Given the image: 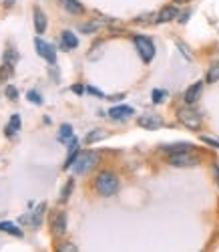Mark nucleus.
<instances>
[{
	"instance_id": "nucleus-1",
	"label": "nucleus",
	"mask_w": 219,
	"mask_h": 252,
	"mask_svg": "<svg viewBox=\"0 0 219 252\" xmlns=\"http://www.w3.org/2000/svg\"><path fill=\"white\" fill-rule=\"evenodd\" d=\"M95 190L103 198H111L119 192V178L113 172H101L95 178Z\"/></svg>"
},
{
	"instance_id": "nucleus-2",
	"label": "nucleus",
	"mask_w": 219,
	"mask_h": 252,
	"mask_svg": "<svg viewBox=\"0 0 219 252\" xmlns=\"http://www.w3.org/2000/svg\"><path fill=\"white\" fill-rule=\"evenodd\" d=\"M99 159H101V156L97 152H91V150L89 152H79V156H77V159L73 163V170H75L77 176L89 174L91 170H95V167H97Z\"/></svg>"
},
{
	"instance_id": "nucleus-3",
	"label": "nucleus",
	"mask_w": 219,
	"mask_h": 252,
	"mask_svg": "<svg viewBox=\"0 0 219 252\" xmlns=\"http://www.w3.org/2000/svg\"><path fill=\"white\" fill-rule=\"evenodd\" d=\"M177 119L181 121L183 127H187V129H191V131H199V129H201V125H203L201 115L197 113V111L191 107V105L179 107V111H177Z\"/></svg>"
},
{
	"instance_id": "nucleus-4",
	"label": "nucleus",
	"mask_w": 219,
	"mask_h": 252,
	"mask_svg": "<svg viewBox=\"0 0 219 252\" xmlns=\"http://www.w3.org/2000/svg\"><path fill=\"white\" fill-rule=\"evenodd\" d=\"M167 161L175 167H193L201 163V158L193 156L191 152H177V154H169Z\"/></svg>"
},
{
	"instance_id": "nucleus-5",
	"label": "nucleus",
	"mask_w": 219,
	"mask_h": 252,
	"mask_svg": "<svg viewBox=\"0 0 219 252\" xmlns=\"http://www.w3.org/2000/svg\"><path fill=\"white\" fill-rule=\"evenodd\" d=\"M133 43H135V49L139 53V57L145 61V63H151L153 57H155V45H153V40L147 38V36H133Z\"/></svg>"
},
{
	"instance_id": "nucleus-6",
	"label": "nucleus",
	"mask_w": 219,
	"mask_h": 252,
	"mask_svg": "<svg viewBox=\"0 0 219 252\" xmlns=\"http://www.w3.org/2000/svg\"><path fill=\"white\" fill-rule=\"evenodd\" d=\"M34 47H36V51H38V55L42 59L55 65V63H56V51H55V47L51 43H47V40H42L40 36H36L34 38Z\"/></svg>"
},
{
	"instance_id": "nucleus-7",
	"label": "nucleus",
	"mask_w": 219,
	"mask_h": 252,
	"mask_svg": "<svg viewBox=\"0 0 219 252\" xmlns=\"http://www.w3.org/2000/svg\"><path fill=\"white\" fill-rule=\"evenodd\" d=\"M51 230L55 236H64L67 234V214L64 212H55L51 218Z\"/></svg>"
},
{
	"instance_id": "nucleus-8",
	"label": "nucleus",
	"mask_w": 219,
	"mask_h": 252,
	"mask_svg": "<svg viewBox=\"0 0 219 252\" xmlns=\"http://www.w3.org/2000/svg\"><path fill=\"white\" fill-rule=\"evenodd\" d=\"M139 125L143 129H159L163 125V121L157 113H145V115L139 117Z\"/></svg>"
},
{
	"instance_id": "nucleus-9",
	"label": "nucleus",
	"mask_w": 219,
	"mask_h": 252,
	"mask_svg": "<svg viewBox=\"0 0 219 252\" xmlns=\"http://www.w3.org/2000/svg\"><path fill=\"white\" fill-rule=\"evenodd\" d=\"M201 89H203V83L201 81H197V83H193V85L185 91V95H183V101H185V105H193L197 99L201 97Z\"/></svg>"
},
{
	"instance_id": "nucleus-10",
	"label": "nucleus",
	"mask_w": 219,
	"mask_h": 252,
	"mask_svg": "<svg viewBox=\"0 0 219 252\" xmlns=\"http://www.w3.org/2000/svg\"><path fill=\"white\" fill-rule=\"evenodd\" d=\"M77 47H79L77 36H75L71 31H62V32H60V49H62V51H73V49H77Z\"/></svg>"
},
{
	"instance_id": "nucleus-11",
	"label": "nucleus",
	"mask_w": 219,
	"mask_h": 252,
	"mask_svg": "<svg viewBox=\"0 0 219 252\" xmlns=\"http://www.w3.org/2000/svg\"><path fill=\"white\" fill-rule=\"evenodd\" d=\"M133 113H135V109L129 107V105H115V107L109 111V115H111L113 119H117V121H123V119H127V117H131Z\"/></svg>"
},
{
	"instance_id": "nucleus-12",
	"label": "nucleus",
	"mask_w": 219,
	"mask_h": 252,
	"mask_svg": "<svg viewBox=\"0 0 219 252\" xmlns=\"http://www.w3.org/2000/svg\"><path fill=\"white\" fill-rule=\"evenodd\" d=\"M179 14V10L175 6H165L157 12V25H165V23H171V20H175Z\"/></svg>"
},
{
	"instance_id": "nucleus-13",
	"label": "nucleus",
	"mask_w": 219,
	"mask_h": 252,
	"mask_svg": "<svg viewBox=\"0 0 219 252\" xmlns=\"http://www.w3.org/2000/svg\"><path fill=\"white\" fill-rule=\"evenodd\" d=\"M45 212H47V204L42 202V204H38V206H36V210L32 212V216H30L28 224H30L32 228H38V226L42 224V216H45Z\"/></svg>"
},
{
	"instance_id": "nucleus-14",
	"label": "nucleus",
	"mask_w": 219,
	"mask_h": 252,
	"mask_svg": "<svg viewBox=\"0 0 219 252\" xmlns=\"http://www.w3.org/2000/svg\"><path fill=\"white\" fill-rule=\"evenodd\" d=\"M34 29H36L38 34H42L47 31V14L40 8H34Z\"/></svg>"
},
{
	"instance_id": "nucleus-15",
	"label": "nucleus",
	"mask_w": 219,
	"mask_h": 252,
	"mask_svg": "<svg viewBox=\"0 0 219 252\" xmlns=\"http://www.w3.org/2000/svg\"><path fill=\"white\" fill-rule=\"evenodd\" d=\"M58 2L62 4L64 10L71 12V14H82V10H84L79 0H58Z\"/></svg>"
},
{
	"instance_id": "nucleus-16",
	"label": "nucleus",
	"mask_w": 219,
	"mask_h": 252,
	"mask_svg": "<svg viewBox=\"0 0 219 252\" xmlns=\"http://www.w3.org/2000/svg\"><path fill=\"white\" fill-rule=\"evenodd\" d=\"M77 156H79V143H77V139H73V141L69 143V158H67V161H64V170L75 163Z\"/></svg>"
},
{
	"instance_id": "nucleus-17",
	"label": "nucleus",
	"mask_w": 219,
	"mask_h": 252,
	"mask_svg": "<svg viewBox=\"0 0 219 252\" xmlns=\"http://www.w3.org/2000/svg\"><path fill=\"white\" fill-rule=\"evenodd\" d=\"M75 137H73V127L71 125H60L58 129V141L60 143H71Z\"/></svg>"
},
{
	"instance_id": "nucleus-18",
	"label": "nucleus",
	"mask_w": 219,
	"mask_h": 252,
	"mask_svg": "<svg viewBox=\"0 0 219 252\" xmlns=\"http://www.w3.org/2000/svg\"><path fill=\"white\" fill-rule=\"evenodd\" d=\"M18 129H20V115H12L10 123L6 125V129H4V133H6V137H14V133Z\"/></svg>"
},
{
	"instance_id": "nucleus-19",
	"label": "nucleus",
	"mask_w": 219,
	"mask_h": 252,
	"mask_svg": "<svg viewBox=\"0 0 219 252\" xmlns=\"http://www.w3.org/2000/svg\"><path fill=\"white\" fill-rule=\"evenodd\" d=\"M0 230L6 234H12V236H18V238H23V230H20L18 226H14L12 222H0Z\"/></svg>"
},
{
	"instance_id": "nucleus-20",
	"label": "nucleus",
	"mask_w": 219,
	"mask_h": 252,
	"mask_svg": "<svg viewBox=\"0 0 219 252\" xmlns=\"http://www.w3.org/2000/svg\"><path fill=\"white\" fill-rule=\"evenodd\" d=\"M195 148L191 143H173V145H167L165 148V152H169V154H177V152H193Z\"/></svg>"
},
{
	"instance_id": "nucleus-21",
	"label": "nucleus",
	"mask_w": 219,
	"mask_h": 252,
	"mask_svg": "<svg viewBox=\"0 0 219 252\" xmlns=\"http://www.w3.org/2000/svg\"><path fill=\"white\" fill-rule=\"evenodd\" d=\"M103 137H107V131H105V129H93L89 135L84 137V143H89V145H91V143H97V141H101Z\"/></svg>"
},
{
	"instance_id": "nucleus-22",
	"label": "nucleus",
	"mask_w": 219,
	"mask_h": 252,
	"mask_svg": "<svg viewBox=\"0 0 219 252\" xmlns=\"http://www.w3.org/2000/svg\"><path fill=\"white\" fill-rule=\"evenodd\" d=\"M101 27H103L101 23H97V20H91V23L81 25V32H84V34H93V32H97Z\"/></svg>"
},
{
	"instance_id": "nucleus-23",
	"label": "nucleus",
	"mask_w": 219,
	"mask_h": 252,
	"mask_svg": "<svg viewBox=\"0 0 219 252\" xmlns=\"http://www.w3.org/2000/svg\"><path fill=\"white\" fill-rule=\"evenodd\" d=\"M135 23H149V25H157V12H149V14H141L135 18Z\"/></svg>"
},
{
	"instance_id": "nucleus-24",
	"label": "nucleus",
	"mask_w": 219,
	"mask_h": 252,
	"mask_svg": "<svg viewBox=\"0 0 219 252\" xmlns=\"http://www.w3.org/2000/svg\"><path fill=\"white\" fill-rule=\"evenodd\" d=\"M18 61V53L14 51V49H6L4 51V57H2V63H8V65H14V63Z\"/></svg>"
},
{
	"instance_id": "nucleus-25",
	"label": "nucleus",
	"mask_w": 219,
	"mask_h": 252,
	"mask_svg": "<svg viewBox=\"0 0 219 252\" xmlns=\"http://www.w3.org/2000/svg\"><path fill=\"white\" fill-rule=\"evenodd\" d=\"M73 186H75V182H73V180H69L67 184H64L62 192H60V204H64V202L69 200V196H71V192H73Z\"/></svg>"
},
{
	"instance_id": "nucleus-26",
	"label": "nucleus",
	"mask_w": 219,
	"mask_h": 252,
	"mask_svg": "<svg viewBox=\"0 0 219 252\" xmlns=\"http://www.w3.org/2000/svg\"><path fill=\"white\" fill-rule=\"evenodd\" d=\"M12 71H14V65H8V63H2L0 67V81H6L12 77Z\"/></svg>"
},
{
	"instance_id": "nucleus-27",
	"label": "nucleus",
	"mask_w": 219,
	"mask_h": 252,
	"mask_svg": "<svg viewBox=\"0 0 219 252\" xmlns=\"http://www.w3.org/2000/svg\"><path fill=\"white\" fill-rule=\"evenodd\" d=\"M205 79H207V83H215V81H219V63H215V65L209 67Z\"/></svg>"
},
{
	"instance_id": "nucleus-28",
	"label": "nucleus",
	"mask_w": 219,
	"mask_h": 252,
	"mask_svg": "<svg viewBox=\"0 0 219 252\" xmlns=\"http://www.w3.org/2000/svg\"><path fill=\"white\" fill-rule=\"evenodd\" d=\"M177 49H179V51L185 55V59H187V61H193V51H191V49H189L185 43H181V40H177Z\"/></svg>"
},
{
	"instance_id": "nucleus-29",
	"label": "nucleus",
	"mask_w": 219,
	"mask_h": 252,
	"mask_svg": "<svg viewBox=\"0 0 219 252\" xmlns=\"http://www.w3.org/2000/svg\"><path fill=\"white\" fill-rule=\"evenodd\" d=\"M167 97V91L163 89H153V103H161Z\"/></svg>"
},
{
	"instance_id": "nucleus-30",
	"label": "nucleus",
	"mask_w": 219,
	"mask_h": 252,
	"mask_svg": "<svg viewBox=\"0 0 219 252\" xmlns=\"http://www.w3.org/2000/svg\"><path fill=\"white\" fill-rule=\"evenodd\" d=\"M56 250H58V252H77V246L71 244V242H62V244L56 246Z\"/></svg>"
},
{
	"instance_id": "nucleus-31",
	"label": "nucleus",
	"mask_w": 219,
	"mask_h": 252,
	"mask_svg": "<svg viewBox=\"0 0 219 252\" xmlns=\"http://www.w3.org/2000/svg\"><path fill=\"white\" fill-rule=\"evenodd\" d=\"M27 99H28V101H32V103H38V105L42 103V97H40L36 91H28V93H27Z\"/></svg>"
},
{
	"instance_id": "nucleus-32",
	"label": "nucleus",
	"mask_w": 219,
	"mask_h": 252,
	"mask_svg": "<svg viewBox=\"0 0 219 252\" xmlns=\"http://www.w3.org/2000/svg\"><path fill=\"white\" fill-rule=\"evenodd\" d=\"M6 97L10 99V101H14V99H18V91H16V87H6Z\"/></svg>"
},
{
	"instance_id": "nucleus-33",
	"label": "nucleus",
	"mask_w": 219,
	"mask_h": 252,
	"mask_svg": "<svg viewBox=\"0 0 219 252\" xmlns=\"http://www.w3.org/2000/svg\"><path fill=\"white\" fill-rule=\"evenodd\" d=\"M201 139H203L205 143H209V145H213V148H219V141H217V139H211L209 135H201Z\"/></svg>"
},
{
	"instance_id": "nucleus-34",
	"label": "nucleus",
	"mask_w": 219,
	"mask_h": 252,
	"mask_svg": "<svg viewBox=\"0 0 219 252\" xmlns=\"http://www.w3.org/2000/svg\"><path fill=\"white\" fill-rule=\"evenodd\" d=\"M187 18H189V12H183V14H177V20H179V25L187 23Z\"/></svg>"
},
{
	"instance_id": "nucleus-35",
	"label": "nucleus",
	"mask_w": 219,
	"mask_h": 252,
	"mask_svg": "<svg viewBox=\"0 0 219 252\" xmlns=\"http://www.w3.org/2000/svg\"><path fill=\"white\" fill-rule=\"evenodd\" d=\"M71 89H73V91H75V93H77V95H82V93H84V89H86V87H82V85H73V87H71Z\"/></svg>"
},
{
	"instance_id": "nucleus-36",
	"label": "nucleus",
	"mask_w": 219,
	"mask_h": 252,
	"mask_svg": "<svg viewBox=\"0 0 219 252\" xmlns=\"http://www.w3.org/2000/svg\"><path fill=\"white\" fill-rule=\"evenodd\" d=\"M213 176H215V182L219 186V165H213Z\"/></svg>"
},
{
	"instance_id": "nucleus-37",
	"label": "nucleus",
	"mask_w": 219,
	"mask_h": 252,
	"mask_svg": "<svg viewBox=\"0 0 219 252\" xmlns=\"http://www.w3.org/2000/svg\"><path fill=\"white\" fill-rule=\"evenodd\" d=\"M86 91H89V93H93V95H99V97H103V93H101L99 89H95V87H86Z\"/></svg>"
},
{
	"instance_id": "nucleus-38",
	"label": "nucleus",
	"mask_w": 219,
	"mask_h": 252,
	"mask_svg": "<svg viewBox=\"0 0 219 252\" xmlns=\"http://www.w3.org/2000/svg\"><path fill=\"white\" fill-rule=\"evenodd\" d=\"M2 4H4V8H12L14 6V0H2Z\"/></svg>"
},
{
	"instance_id": "nucleus-39",
	"label": "nucleus",
	"mask_w": 219,
	"mask_h": 252,
	"mask_svg": "<svg viewBox=\"0 0 219 252\" xmlns=\"http://www.w3.org/2000/svg\"><path fill=\"white\" fill-rule=\"evenodd\" d=\"M173 2H175V4H187L189 0H173Z\"/></svg>"
}]
</instances>
